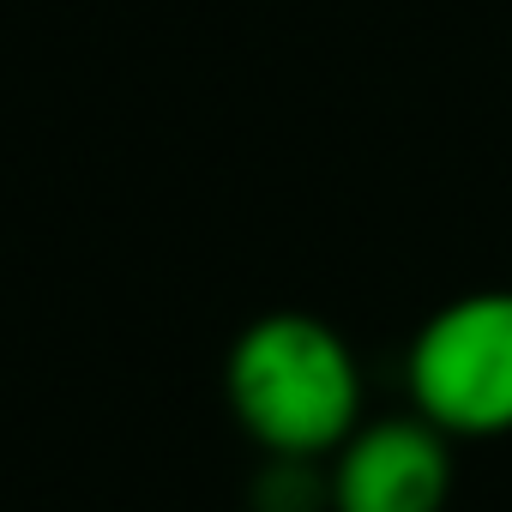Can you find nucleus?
I'll return each mask as SVG.
<instances>
[{
    "instance_id": "f03ea898",
    "label": "nucleus",
    "mask_w": 512,
    "mask_h": 512,
    "mask_svg": "<svg viewBox=\"0 0 512 512\" xmlns=\"http://www.w3.org/2000/svg\"><path fill=\"white\" fill-rule=\"evenodd\" d=\"M410 410L452 440L512 434V290L452 296L422 320L404 356Z\"/></svg>"
},
{
    "instance_id": "7ed1b4c3",
    "label": "nucleus",
    "mask_w": 512,
    "mask_h": 512,
    "mask_svg": "<svg viewBox=\"0 0 512 512\" xmlns=\"http://www.w3.org/2000/svg\"><path fill=\"white\" fill-rule=\"evenodd\" d=\"M332 512H446L452 500V434L422 410L362 422L332 458Z\"/></svg>"
},
{
    "instance_id": "20e7f679",
    "label": "nucleus",
    "mask_w": 512,
    "mask_h": 512,
    "mask_svg": "<svg viewBox=\"0 0 512 512\" xmlns=\"http://www.w3.org/2000/svg\"><path fill=\"white\" fill-rule=\"evenodd\" d=\"M253 512H332V482L320 458H266L253 482Z\"/></svg>"
},
{
    "instance_id": "f257e3e1",
    "label": "nucleus",
    "mask_w": 512,
    "mask_h": 512,
    "mask_svg": "<svg viewBox=\"0 0 512 512\" xmlns=\"http://www.w3.org/2000/svg\"><path fill=\"white\" fill-rule=\"evenodd\" d=\"M223 398L266 458H332L362 428V362L314 314H260L223 356Z\"/></svg>"
}]
</instances>
